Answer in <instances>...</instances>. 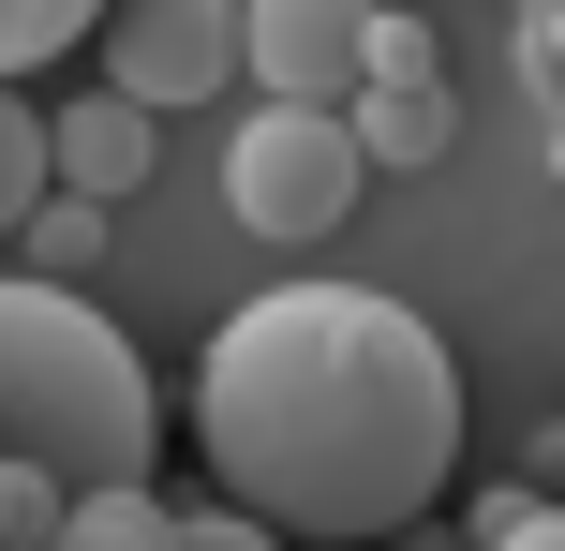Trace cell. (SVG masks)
<instances>
[{
  "mask_svg": "<svg viewBox=\"0 0 565 551\" xmlns=\"http://www.w3.org/2000/svg\"><path fill=\"white\" fill-rule=\"evenodd\" d=\"M194 447L268 537H402L461 463V373L387 284H268L194 358Z\"/></svg>",
  "mask_w": 565,
  "mask_h": 551,
  "instance_id": "obj_1",
  "label": "cell"
},
{
  "mask_svg": "<svg viewBox=\"0 0 565 551\" xmlns=\"http://www.w3.org/2000/svg\"><path fill=\"white\" fill-rule=\"evenodd\" d=\"M149 447H164V403H149L135 328L89 314L75 284L0 268V463L89 507V492H149Z\"/></svg>",
  "mask_w": 565,
  "mask_h": 551,
  "instance_id": "obj_2",
  "label": "cell"
},
{
  "mask_svg": "<svg viewBox=\"0 0 565 551\" xmlns=\"http://www.w3.org/2000/svg\"><path fill=\"white\" fill-rule=\"evenodd\" d=\"M358 194H372V149H358V119L254 105V119H238V149H224V209H238L254 239H282V254H312V239H328Z\"/></svg>",
  "mask_w": 565,
  "mask_h": 551,
  "instance_id": "obj_3",
  "label": "cell"
},
{
  "mask_svg": "<svg viewBox=\"0 0 565 551\" xmlns=\"http://www.w3.org/2000/svg\"><path fill=\"white\" fill-rule=\"evenodd\" d=\"M89 45H105V89H119L135 119L209 105V89L238 75V15H224V0H135V15H105Z\"/></svg>",
  "mask_w": 565,
  "mask_h": 551,
  "instance_id": "obj_4",
  "label": "cell"
},
{
  "mask_svg": "<svg viewBox=\"0 0 565 551\" xmlns=\"http://www.w3.org/2000/svg\"><path fill=\"white\" fill-rule=\"evenodd\" d=\"M238 75H254V105L358 119V15L342 0H254L238 15Z\"/></svg>",
  "mask_w": 565,
  "mask_h": 551,
  "instance_id": "obj_5",
  "label": "cell"
},
{
  "mask_svg": "<svg viewBox=\"0 0 565 551\" xmlns=\"http://www.w3.org/2000/svg\"><path fill=\"white\" fill-rule=\"evenodd\" d=\"M149 149H164V119H135L119 89H75V105L45 119V165H60V194H75V209L149 194Z\"/></svg>",
  "mask_w": 565,
  "mask_h": 551,
  "instance_id": "obj_6",
  "label": "cell"
},
{
  "mask_svg": "<svg viewBox=\"0 0 565 551\" xmlns=\"http://www.w3.org/2000/svg\"><path fill=\"white\" fill-rule=\"evenodd\" d=\"M447 135H461L447 75H417V89H358V149H372V165H447Z\"/></svg>",
  "mask_w": 565,
  "mask_h": 551,
  "instance_id": "obj_7",
  "label": "cell"
},
{
  "mask_svg": "<svg viewBox=\"0 0 565 551\" xmlns=\"http://www.w3.org/2000/svg\"><path fill=\"white\" fill-rule=\"evenodd\" d=\"M45 194H60V165H45V119H30L15 89H0V254L30 239V209H45Z\"/></svg>",
  "mask_w": 565,
  "mask_h": 551,
  "instance_id": "obj_8",
  "label": "cell"
},
{
  "mask_svg": "<svg viewBox=\"0 0 565 551\" xmlns=\"http://www.w3.org/2000/svg\"><path fill=\"white\" fill-rule=\"evenodd\" d=\"M60 551H179V507H149V492H89V507H60Z\"/></svg>",
  "mask_w": 565,
  "mask_h": 551,
  "instance_id": "obj_9",
  "label": "cell"
},
{
  "mask_svg": "<svg viewBox=\"0 0 565 551\" xmlns=\"http://www.w3.org/2000/svg\"><path fill=\"white\" fill-rule=\"evenodd\" d=\"M105 15H75V0H0V75H45V60H75Z\"/></svg>",
  "mask_w": 565,
  "mask_h": 551,
  "instance_id": "obj_10",
  "label": "cell"
},
{
  "mask_svg": "<svg viewBox=\"0 0 565 551\" xmlns=\"http://www.w3.org/2000/svg\"><path fill=\"white\" fill-rule=\"evenodd\" d=\"M89 254H105V209H75V194H45V209H30V239H15L30 284H75Z\"/></svg>",
  "mask_w": 565,
  "mask_h": 551,
  "instance_id": "obj_11",
  "label": "cell"
},
{
  "mask_svg": "<svg viewBox=\"0 0 565 551\" xmlns=\"http://www.w3.org/2000/svg\"><path fill=\"white\" fill-rule=\"evenodd\" d=\"M0 551H60V492L30 463H0Z\"/></svg>",
  "mask_w": 565,
  "mask_h": 551,
  "instance_id": "obj_12",
  "label": "cell"
},
{
  "mask_svg": "<svg viewBox=\"0 0 565 551\" xmlns=\"http://www.w3.org/2000/svg\"><path fill=\"white\" fill-rule=\"evenodd\" d=\"M179 551H298V537H268V522H238V507H179Z\"/></svg>",
  "mask_w": 565,
  "mask_h": 551,
  "instance_id": "obj_13",
  "label": "cell"
},
{
  "mask_svg": "<svg viewBox=\"0 0 565 551\" xmlns=\"http://www.w3.org/2000/svg\"><path fill=\"white\" fill-rule=\"evenodd\" d=\"M491 551H565V507H536V522H521V537H491Z\"/></svg>",
  "mask_w": 565,
  "mask_h": 551,
  "instance_id": "obj_14",
  "label": "cell"
}]
</instances>
